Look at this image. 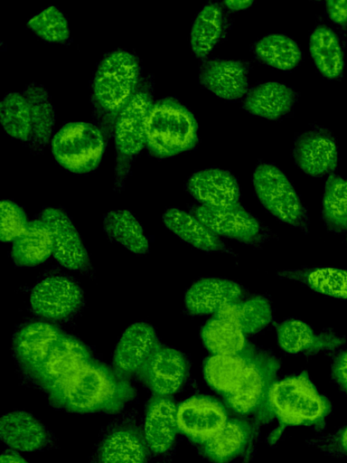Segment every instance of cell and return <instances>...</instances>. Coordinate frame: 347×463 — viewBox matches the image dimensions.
Instances as JSON below:
<instances>
[{
    "mask_svg": "<svg viewBox=\"0 0 347 463\" xmlns=\"http://www.w3.org/2000/svg\"><path fill=\"white\" fill-rule=\"evenodd\" d=\"M224 4L228 8L231 10H241L249 7L253 1L251 0H228L225 1Z\"/></svg>",
    "mask_w": 347,
    "mask_h": 463,
    "instance_id": "cell-46",
    "label": "cell"
},
{
    "mask_svg": "<svg viewBox=\"0 0 347 463\" xmlns=\"http://www.w3.org/2000/svg\"><path fill=\"white\" fill-rule=\"evenodd\" d=\"M0 436L11 449L35 451L47 446L49 434L43 425L33 415L15 411L2 416Z\"/></svg>",
    "mask_w": 347,
    "mask_h": 463,
    "instance_id": "cell-24",
    "label": "cell"
},
{
    "mask_svg": "<svg viewBox=\"0 0 347 463\" xmlns=\"http://www.w3.org/2000/svg\"><path fill=\"white\" fill-rule=\"evenodd\" d=\"M188 369V362L183 353L158 345L137 374L155 395L169 396L182 387Z\"/></svg>",
    "mask_w": 347,
    "mask_h": 463,
    "instance_id": "cell-11",
    "label": "cell"
},
{
    "mask_svg": "<svg viewBox=\"0 0 347 463\" xmlns=\"http://www.w3.org/2000/svg\"><path fill=\"white\" fill-rule=\"evenodd\" d=\"M157 345L152 326L145 322L132 324L124 331L116 346L113 356L115 371L124 377L137 373Z\"/></svg>",
    "mask_w": 347,
    "mask_h": 463,
    "instance_id": "cell-17",
    "label": "cell"
},
{
    "mask_svg": "<svg viewBox=\"0 0 347 463\" xmlns=\"http://www.w3.org/2000/svg\"><path fill=\"white\" fill-rule=\"evenodd\" d=\"M47 393L54 406L76 413L117 412L136 396L126 377L93 359Z\"/></svg>",
    "mask_w": 347,
    "mask_h": 463,
    "instance_id": "cell-1",
    "label": "cell"
},
{
    "mask_svg": "<svg viewBox=\"0 0 347 463\" xmlns=\"http://www.w3.org/2000/svg\"><path fill=\"white\" fill-rule=\"evenodd\" d=\"M254 54L261 62L283 71L293 70L302 59L298 44L283 33L260 38L254 45Z\"/></svg>",
    "mask_w": 347,
    "mask_h": 463,
    "instance_id": "cell-36",
    "label": "cell"
},
{
    "mask_svg": "<svg viewBox=\"0 0 347 463\" xmlns=\"http://www.w3.org/2000/svg\"><path fill=\"white\" fill-rule=\"evenodd\" d=\"M328 17L336 24L347 26V1H326Z\"/></svg>",
    "mask_w": 347,
    "mask_h": 463,
    "instance_id": "cell-44",
    "label": "cell"
},
{
    "mask_svg": "<svg viewBox=\"0 0 347 463\" xmlns=\"http://www.w3.org/2000/svg\"><path fill=\"white\" fill-rule=\"evenodd\" d=\"M241 287L220 278H205L193 283L184 297L186 310L192 315L216 314L223 307L239 301Z\"/></svg>",
    "mask_w": 347,
    "mask_h": 463,
    "instance_id": "cell-21",
    "label": "cell"
},
{
    "mask_svg": "<svg viewBox=\"0 0 347 463\" xmlns=\"http://www.w3.org/2000/svg\"><path fill=\"white\" fill-rule=\"evenodd\" d=\"M178 430L177 406L169 396H153L146 407L144 437L150 450L166 452Z\"/></svg>",
    "mask_w": 347,
    "mask_h": 463,
    "instance_id": "cell-20",
    "label": "cell"
},
{
    "mask_svg": "<svg viewBox=\"0 0 347 463\" xmlns=\"http://www.w3.org/2000/svg\"><path fill=\"white\" fill-rule=\"evenodd\" d=\"M201 336L212 354H240L250 345L239 326L216 315L202 326Z\"/></svg>",
    "mask_w": 347,
    "mask_h": 463,
    "instance_id": "cell-34",
    "label": "cell"
},
{
    "mask_svg": "<svg viewBox=\"0 0 347 463\" xmlns=\"http://www.w3.org/2000/svg\"><path fill=\"white\" fill-rule=\"evenodd\" d=\"M256 194L261 204L279 221L305 229V210L286 175L275 165H258L252 176Z\"/></svg>",
    "mask_w": 347,
    "mask_h": 463,
    "instance_id": "cell-7",
    "label": "cell"
},
{
    "mask_svg": "<svg viewBox=\"0 0 347 463\" xmlns=\"http://www.w3.org/2000/svg\"><path fill=\"white\" fill-rule=\"evenodd\" d=\"M149 448L144 434L136 427L121 425L103 438L96 463H146Z\"/></svg>",
    "mask_w": 347,
    "mask_h": 463,
    "instance_id": "cell-22",
    "label": "cell"
},
{
    "mask_svg": "<svg viewBox=\"0 0 347 463\" xmlns=\"http://www.w3.org/2000/svg\"><path fill=\"white\" fill-rule=\"evenodd\" d=\"M253 426L242 418L229 419L220 430L200 445L202 455L213 463H228L251 442Z\"/></svg>",
    "mask_w": 347,
    "mask_h": 463,
    "instance_id": "cell-25",
    "label": "cell"
},
{
    "mask_svg": "<svg viewBox=\"0 0 347 463\" xmlns=\"http://www.w3.org/2000/svg\"><path fill=\"white\" fill-rule=\"evenodd\" d=\"M198 125L193 114L173 98L157 100L150 110L146 146L157 158H167L193 148Z\"/></svg>",
    "mask_w": 347,
    "mask_h": 463,
    "instance_id": "cell-3",
    "label": "cell"
},
{
    "mask_svg": "<svg viewBox=\"0 0 347 463\" xmlns=\"http://www.w3.org/2000/svg\"><path fill=\"white\" fill-rule=\"evenodd\" d=\"M278 369L273 354L255 348L240 382L224 396L226 407L239 415H253L258 423L270 421L274 415L269 396Z\"/></svg>",
    "mask_w": 347,
    "mask_h": 463,
    "instance_id": "cell-4",
    "label": "cell"
},
{
    "mask_svg": "<svg viewBox=\"0 0 347 463\" xmlns=\"http://www.w3.org/2000/svg\"><path fill=\"white\" fill-rule=\"evenodd\" d=\"M61 335L58 327L44 322L30 323L16 334L14 340V355L30 379Z\"/></svg>",
    "mask_w": 347,
    "mask_h": 463,
    "instance_id": "cell-16",
    "label": "cell"
},
{
    "mask_svg": "<svg viewBox=\"0 0 347 463\" xmlns=\"http://www.w3.org/2000/svg\"><path fill=\"white\" fill-rule=\"evenodd\" d=\"M324 222L333 232L347 231V180L334 175L327 178L322 201Z\"/></svg>",
    "mask_w": 347,
    "mask_h": 463,
    "instance_id": "cell-38",
    "label": "cell"
},
{
    "mask_svg": "<svg viewBox=\"0 0 347 463\" xmlns=\"http://www.w3.org/2000/svg\"><path fill=\"white\" fill-rule=\"evenodd\" d=\"M293 156L298 167L306 175L321 177L337 165V146L332 136L322 130L302 133L295 141Z\"/></svg>",
    "mask_w": 347,
    "mask_h": 463,
    "instance_id": "cell-15",
    "label": "cell"
},
{
    "mask_svg": "<svg viewBox=\"0 0 347 463\" xmlns=\"http://www.w3.org/2000/svg\"><path fill=\"white\" fill-rule=\"evenodd\" d=\"M255 348L251 345L240 354H212L204 362L203 373L207 383L223 397L240 382Z\"/></svg>",
    "mask_w": 347,
    "mask_h": 463,
    "instance_id": "cell-27",
    "label": "cell"
},
{
    "mask_svg": "<svg viewBox=\"0 0 347 463\" xmlns=\"http://www.w3.org/2000/svg\"><path fill=\"white\" fill-rule=\"evenodd\" d=\"M307 285L318 293L347 298V270L336 268H319L305 277Z\"/></svg>",
    "mask_w": 347,
    "mask_h": 463,
    "instance_id": "cell-40",
    "label": "cell"
},
{
    "mask_svg": "<svg viewBox=\"0 0 347 463\" xmlns=\"http://www.w3.org/2000/svg\"><path fill=\"white\" fill-rule=\"evenodd\" d=\"M223 26L221 6L217 3L204 5L192 25L190 43L192 52L199 58L205 57L220 41Z\"/></svg>",
    "mask_w": 347,
    "mask_h": 463,
    "instance_id": "cell-33",
    "label": "cell"
},
{
    "mask_svg": "<svg viewBox=\"0 0 347 463\" xmlns=\"http://www.w3.org/2000/svg\"><path fill=\"white\" fill-rule=\"evenodd\" d=\"M228 420L227 408L210 396H192L177 407L178 430L200 445L217 434Z\"/></svg>",
    "mask_w": 347,
    "mask_h": 463,
    "instance_id": "cell-10",
    "label": "cell"
},
{
    "mask_svg": "<svg viewBox=\"0 0 347 463\" xmlns=\"http://www.w3.org/2000/svg\"><path fill=\"white\" fill-rule=\"evenodd\" d=\"M1 207V239L3 241H14L25 230L29 222L23 210L10 200H2Z\"/></svg>",
    "mask_w": 347,
    "mask_h": 463,
    "instance_id": "cell-41",
    "label": "cell"
},
{
    "mask_svg": "<svg viewBox=\"0 0 347 463\" xmlns=\"http://www.w3.org/2000/svg\"><path fill=\"white\" fill-rule=\"evenodd\" d=\"M153 104L151 82L144 80L117 117L115 146L118 162L131 159L146 146L147 122Z\"/></svg>",
    "mask_w": 347,
    "mask_h": 463,
    "instance_id": "cell-8",
    "label": "cell"
},
{
    "mask_svg": "<svg viewBox=\"0 0 347 463\" xmlns=\"http://www.w3.org/2000/svg\"><path fill=\"white\" fill-rule=\"evenodd\" d=\"M251 442L249 443V447H248V449H247V454H246V458L244 460L243 463H249V458H250V455H251Z\"/></svg>",
    "mask_w": 347,
    "mask_h": 463,
    "instance_id": "cell-47",
    "label": "cell"
},
{
    "mask_svg": "<svg viewBox=\"0 0 347 463\" xmlns=\"http://www.w3.org/2000/svg\"><path fill=\"white\" fill-rule=\"evenodd\" d=\"M103 227L107 235L136 254L147 252L149 244L142 225L127 210H113L106 213Z\"/></svg>",
    "mask_w": 347,
    "mask_h": 463,
    "instance_id": "cell-35",
    "label": "cell"
},
{
    "mask_svg": "<svg viewBox=\"0 0 347 463\" xmlns=\"http://www.w3.org/2000/svg\"><path fill=\"white\" fill-rule=\"evenodd\" d=\"M295 99V93L289 86L268 81L252 88L243 101V107L252 115L276 119L288 113Z\"/></svg>",
    "mask_w": 347,
    "mask_h": 463,
    "instance_id": "cell-26",
    "label": "cell"
},
{
    "mask_svg": "<svg viewBox=\"0 0 347 463\" xmlns=\"http://www.w3.org/2000/svg\"><path fill=\"white\" fill-rule=\"evenodd\" d=\"M55 161L74 174L95 170L105 151L102 131L89 122H70L55 133L51 143Z\"/></svg>",
    "mask_w": 347,
    "mask_h": 463,
    "instance_id": "cell-6",
    "label": "cell"
},
{
    "mask_svg": "<svg viewBox=\"0 0 347 463\" xmlns=\"http://www.w3.org/2000/svg\"><path fill=\"white\" fill-rule=\"evenodd\" d=\"M163 222L180 239L201 250L218 251L223 249L219 236L195 215L185 211L171 208L164 213Z\"/></svg>",
    "mask_w": 347,
    "mask_h": 463,
    "instance_id": "cell-29",
    "label": "cell"
},
{
    "mask_svg": "<svg viewBox=\"0 0 347 463\" xmlns=\"http://www.w3.org/2000/svg\"><path fill=\"white\" fill-rule=\"evenodd\" d=\"M199 81L221 99H238L249 87L248 68L240 61L209 60L201 68Z\"/></svg>",
    "mask_w": 347,
    "mask_h": 463,
    "instance_id": "cell-19",
    "label": "cell"
},
{
    "mask_svg": "<svg viewBox=\"0 0 347 463\" xmlns=\"http://www.w3.org/2000/svg\"><path fill=\"white\" fill-rule=\"evenodd\" d=\"M31 114L32 136L30 145L34 149L45 146L55 125L54 107L46 89L37 83H31L23 91Z\"/></svg>",
    "mask_w": 347,
    "mask_h": 463,
    "instance_id": "cell-30",
    "label": "cell"
},
{
    "mask_svg": "<svg viewBox=\"0 0 347 463\" xmlns=\"http://www.w3.org/2000/svg\"><path fill=\"white\" fill-rule=\"evenodd\" d=\"M279 346L292 354H310L323 350H333L345 343V339L333 332L315 334L305 322L286 319L277 327Z\"/></svg>",
    "mask_w": 347,
    "mask_h": 463,
    "instance_id": "cell-23",
    "label": "cell"
},
{
    "mask_svg": "<svg viewBox=\"0 0 347 463\" xmlns=\"http://www.w3.org/2000/svg\"><path fill=\"white\" fill-rule=\"evenodd\" d=\"M0 121L4 130L14 139L30 142L32 120L28 102L23 93L11 92L0 102Z\"/></svg>",
    "mask_w": 347,
    "mask_h": 463,
    "instance_id": "cell-37",
    "label": "cell"
},
{
    "mask_svg": "<svg viewBox=\"0 0 347 463\" xmlns=\"http://www.w3.org/2000/svg\"><path fill=\"white\" fill-rule=\"evenodd\" d=\"M140 78V63L132 52L122 49L109 52L93 78V102L103 113L118 115L137 90Z\"/></svg>",
    "mask_w": 347,
    "mask_h": 463,
    "instance_id": "cell-5",
    "label": "cell"
},
{
    "mask_svg": "<svg viewBox=\"0 0 347 463\" xmlns=\"http://www.w3.org/2000/svg\"><path fill=\"white\" fill-rule=\"evenodd\" d=\"M27 25L41 39L48 43H63L70 39V27L65 14L51 5L29 19Z\"/></svg>",
    "mask_w": 347,
    "mask_h": 463,
    "instance_id": "cell-39",
    "label": "cell"
},
{
    "mask_svg": "<svg viewBox=\"0 0 347 463\" xmlns=\"http://www.w3.org/2000/svg\"><path fill=\"white\" fill-rule=\"evenodd\" d=\"M52 254V240L46 223L41 220L28 222L24 232L13 241L11 257L19 267H33Z\"/></svg>",
    "mask_w": 347,
    "mask_h": 463,
    "instance_id": "cell-28",
    "label": "cell"
},
{
    "mask_svg": "<svg viewBox=\"0 0 347 463\" xmlns=\"http://www.w3.org/2000/svg\"><path fill=\"white\" fill-rule=\"evenodd\" d=\"M215 315L231 321L245 335L259 332L272 320L270 304L267 298L260 296L229 304Z\"/></svg>",
    "mask_w": 347,
    "mask_h": 463,
    "instance_id": "cell-32",
    "label": "cell"
},
{
    "mask_svg": "<svg viewBox=\"0 0 347 463\" xmlns=\"http://www.w3.org/2000/svg\"><path fill=\"white\" fill-rule=\"evenodd\" d=\"M90 360L91 354L84 344L62 333L31 380L48 392Z\"/></svg>",
    "mask_w": 347,
    "mask_h": 463,
    "instance_id": "cell-13",
    "label": "cell"
},
{
    "mask_svg": "<svg viewBox=\"0 0 347 463\" xmlns=\"http://www.w3.org/2000/svg\"><path fill=\"white\" fill-rule=\"evenodd\" d=\"M41 219L50 231L55 260L68 269H85L89 264V253L69 216L60 209L47 208Z\"/></svg>",
    "mask_w": 347,
    "mask_h": 463,
    "instance_id": "cell-12",
    "label": "cell"
},
{
    "mask_svg": "<svg viewBox=\"0 0 347 463\" xmlns=\"http://www.w3.org/2000/svg\"><path fill=\"white\" fill-rule=\"evenodd\" d=\"M313 61L322 75L334 80L343 71V52L336 33L326 25L317 26L309 38Z\"/></svg>",
    "mask_w": 347,
    "mask_h": 463,
    "instance_id": "cell-31",
    "label": "cell"
},
{
    "mask_svg": "<svg viewBox=\"0 0 347 463\" xmlns=\"http://www.w3.org/2000/svg\"><path fill=\"white\" fill-rule=\"evenodd\" d=\"M322 448L332 455L347 457V425L324 439Z\"/></svg>",
    "mask_w": 347,
    "mask_h": 463,
    "instance_id": "cell-42",
    "label": "cell"
},
{
    "mask_svg": "<svg viewBox=\"0 0 347 463\" xmlns=\"http://www.w3.org/2000/svg\"><path fill=\"white\" fill-rule=\"evenodd\" d=\"M191 195L204 205L230 206L239 203L237 179L227 170L207 168L192 175L187 182Z\"/></svg>",
    "mask_w": 347,
    "mask_h": 463,
    "instance_id": "cell-18",
    "label": "cell"
},
{
    "mask_svg": "<svg viewBox=\"0 0 347 463\" xmlns=\"http://www.w3.org/2000/svg\"><path fill=\"white\" fill-rule=\"evenodd\" d=\"M83 294L80 288L63 276L49 277L32 290L30 306L34 314L49 320H63L80 307Z\"/></svg>",
    "mask_w": 347,
    "mask_h": 463,
    "instance_id": "cell-9",
    "label": "cell"
},
{
    "mask_svg": "<svg viewBox=\"0 0 347 463\" xmlns=\"http://www.w3.org/2000/svg\"><path fill=\"white\" fill-rule=\"evenodd\" d=\"M194 215L217 235L250 244L261 240L260 224L239 203L230 206L202 204L196 208Z\"/></svg>",
    "mask_w": 347,
    "mask_h": 463,
    "instance_id": "cell-14",
    "label": "cell"
},
{
    "mask_svg": "<svg viewBox=\"0 0 347 463\" xmlns=\"http://www.w3.org/2000/svg\"><path fill=\"white\" fill-rule=\"evenodd\" d=\"M278 427L269 437L275 443L287 426L303 425L323 430L332 406L311 382L306 372L276 382L269 396Z\"/></svg>",
    "mask_w": 347,
    "mask_h": 463,
    "instance_id": "cell-2",
    "label": "cell"
},
{
    "mask_svg": "<svg viewBox=\"0 0 347 463\" xmlns=\"http://www.w3.org/2000/svg\"><path fill=\"white\" fill-rule=\"evenodd\" d=\"M0 463H29L15 452L6 451L1 455Z\"/></svg>",
    "mask_w": 347,
    "mask_h": 463,
    "instance_id": "cell-45",
    "label": "cell"
},
{
    "mask_svg": "<svg viewBox=\"0 0 347 463\" xmlns=\"http://www.w3.org/2000/svg\"><path fill=\"white\" fill-rule=\"evenodd\" d=\"M332 377L340 389L347 393V350L338 354L333 360Z\"/></svg>",
    "mask_w": 347,
    "mask_h": 463,
    "instance_id": "cell-43",
    "label": "cell"
}]
</instances>
